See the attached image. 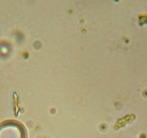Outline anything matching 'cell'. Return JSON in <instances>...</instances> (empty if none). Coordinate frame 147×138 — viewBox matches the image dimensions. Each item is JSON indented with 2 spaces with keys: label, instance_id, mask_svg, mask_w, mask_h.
I'll list each match as a JSON object with an SVG mask.
<instances>
[{
  "label": "cell",
  "instance_id": "cell-1",
  "mask_svg": "<svg viewBox=\"0 0 147 138\" xmlns=\"http://www.w3.org/2000/svg\"><path fill=\"white\" fill-rule=\"evenodd\" d=\"M0 138H27L24 125L14 120H9L0 124Z\"/></svg>",
  "mask_w": 147,
  "mask_h": 138
}]
</instances>
